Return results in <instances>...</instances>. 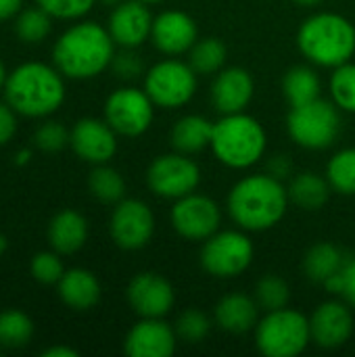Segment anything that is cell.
<instances>
[{"label": "cell", "mask_w": 355, "mask_h": 357, "mask_svg": "<svg viewBox=\"0 0 355 357\" xmlns=\"http://www.w3.org/2000/svg\"><path fill=\"white\" fill-rule=\"evenodd\" d=\"M115 46L107 27L94 21H82L65 29L54 42L52 61L65 77L90 79L111 67Z\"/></svg>", "instance_id": "obj_1"}, {"label": "cell", "mask_w": 355, "mask_h": 357, "mask_svg": "<svg viewBox=\"0 0 355 357\" xmlns=\"http://www.w3.org/2000/svg\"><path fill=\"white\" fill-rule=\"evenodd\" d=\"M289 190L270 174H253L239 180L228 195V211L239 228L264 232L274 228L287 213Z\"/></svg>", "instance_id": "obj_2"}, {"label": "cell", "mask_w": 355, "mask_h": 357, "mask_svg": "<svg viewBox=\"0 0 355 357\" xmlns=\"http://www.w3.org/2000/svg\"><path fill=\"white\" fill-rule=\"evenodd\" d=\"M56 67L29 61L15 67L4 84L6 102L25 117H48L65 100V82Z\"/></svg>", "instance_id": "obj_3"}, {"label": "cell", "mask_w": 355, "mask_h": 357, "mask_svg": "<svg viewBox=\"0 0 355 357\" xmlns=\"http://www.w3.org/2000/svg\"><path fill=\"white\" fill-rule=\"evenodd\" d=\"M301 54L314 65L335 69L349 63L355 52V27L337 13H316L297 31Z\"/></svg>", "instance_id": "obj_4"}, {"label": "cell", "mask_w": 355, "mask_h": 357, "mask_svg": "<svg viewBox=\"0 0 355 357\" xmlns=\"http://www.w3.org/2000/svg\"><path fill=\"white\" fill-rule=\"evenodd\" d=\"M266 144L264 126L243 111L224 115L213 123V138L209 149L226 167L247 169L264 157Z\"/></svg>", "instance_id": "obj_5"}, {"label": "cell", "mask_w": 355, "mask_h": 357, "mask_svg": "<svg viewBox=\"0 0 355 357\" xmlns=\"http://www.w3.org/2000/svg\"><path fill=\"white\" fill-rule=\"evenodd\" d=\"M312 343L310 318L297 310L268 312L255 326V345L268 357H295Z\"/></svg>", "instance_id": "obj_6"}, {"label": "cell", "mask_w": 355, "mask_h": 357, "mask_svg": "<svg viewBox=\"0 0 355 357\" xmlns=\"http://www.w3.org/2000/svg\"><path fill=\"white\" fill-rule=\"evenodd\" d=\"M341 109L322 96L299 107H291L287 117L289 136L303 149H328L341 132Z\"/></svg>", "instance_id": "obj_7"}, {"label": "cell", "mask_w": 355, "mask_h": 357, "mask_svg": "<svg viewBox=\"0 0 355 357\" xmlns=\"http://www.w3.org/2000/svg\"><path fill=\"white\" fill-rule=\"evenodd\" d=\"M253 241L241 230H218L203 243L201 266L213 278H236L253 261Z\"/></svg>", "instance_id": "obj_8"}, {"label": "cell", "mask_w": 355, "mask_h": 357, "mask_svg": "<svg viewBox=\"0 0 355 357\" xmlns=\"http://www.w3.org/2000/svg\"><path fill=\"white\" fill-rule=\"evenodd\" d=\"M197 71L190 63L178 59H165L153 65L144 75V90L155 102L163 109H180L188 105L197 92Z\"/></svg>", "instance_id": "obj_9"}, {"label": "cell", "mask_w": 355, "mask_h": 357, "mask_svg": "<svg viewBox=\"0 0 355 357\" xmlns=\"http://www.w3.org/2000/svg\"><path fill=\"white\" fill-rule=\"evenodd\" d=\"M146 184L157 197L178 201L199 188L201 169L184 153L159 155L146 169Z\"/></svg>", "instance_id": "obj_10"}, {"label": "cell", "mask_w": 355, "mask_h": 357, "mask_svg": "<svg viewBox=\"0 0 355 357\" xmlns=\"http://www.w3.org/2000/svg\"><path fill=\"white\" fill-rule=\"evenodd\" d=\"M155 117V102L146 90L138 88H119L109 94L105 102V119L119 134L128 138L142 136Z\"/></svg>", "instance_id": "obj_11"}, {"label": "cell", "mask_w": 355, "mask_h": 357, "mask_svg": "<svg viewBox=\"0 0 355 357\" xmlns=\"http://www.w3.org/2000/svg\"><path fill=\"white\" fill-rule=\"evenodd\" d=\"M220 224L222 211L211 197L190 192L172 207V226L186 241L205 243L220 230Z\"/></svg>", "instance_id": "obj_12"}, {"label": "cell", "mask_w": 355, "mask_h": 357, "mask_svg": "<svg viewBox=\"0 0 355 357\" xmlns=\"http://www.w3.org/2000/svg\"><path fill=\"white\" fill-rule=\"evenodd\" d=\"M111 238L126 251L146 247L155 234L153 209L140 199H121L111 213Z\"/></svg>", "instance_id": "obj_13"}, {"label": "cell", "mask_w": 355, "mask_h": 357, "mask_svg": "<svg viewBox=\"0 0 355 357\" xmlns=\"http://www.w3.org/2000/svg\"><path fill=\"white\" fill-rule=\"evenodd\" d=\"M128 303L140 318H165L174 303L176 291L172 282L155 272H142L128 284Z\"/></svg>", "instance_id": "obj_14"}, {"label": "cell", "mask_w": 355, "mask_h": 357, "mask_svg": "<svg viewBox=\"0 0 355 357\" xmlns=\"http://www.w3.org/2000/svg\"><path fill=\"white\" fill-rule=\"evenodd\" d=\"M69 144L82 161L92 165L109 163L117 153V132L107 119L84 117L71 128Z\"/></svg>", "instance_id": "obj_15"}, {"label": "cell", "mask_w": 355, "mask_h": 357, "mask_svg": "<svg viewBox=\"0 0 355 357\" xmlns=\"http://www.w3.org/2000/svg\"><path fill=\"white\" fill-rule=\"evenodd\" d=\"M155 17L149 4L140 0H123L113 6L109 17V33L113 42L121 48H138L151 38Z\"/></svg>", "instance_id": "obj_16"}, {"label": "cell", "mask_w": 355, "mask_h": 357, "mask_svg": "<svg viewBox=\"0 0 355 357\" xmlns=\"http://www.w3.org/2000/svg\"><path fill=\"white\" fill-rule=\"evenodd\" d=\"M312 341L322 349L343 347L354 335V314L352 305L343 301L322 303L310 318Z\"/></svg>", "instance_id": "obj_17"}, {"label": "cell", "mask_w": 355, "mask_h": 357, "mask_svg": "<svg viewBox=\"0 0 355 357\" xmlns=\"http://www.w3.org/2000/svg\"><path fill=\"white\" fill-rule=\"evenodd\" d=\"M176 328L163 318H142L126 337L123 351L130 357H169L178 345Z\"/></svg>", "instance_id": "obj_18"}, {"label": "cell", "mask_w": 355, "mask_h": 357, "mask_svg": "<svg viewBox=\"0 0 355 357\" xmlns=\"http://www.w3.org/2000/svg\"><path fill=\"white\" fill-rule=\"evenodd\" d=\"M151 40L163 54H184L199 40V27L184 10H163L153 21Z\"/></svg>", "instance_id": "obj_19"}, {"label": "cell", "mask_w": 355, "mask_h": 357, "mask_svg": "<svg viewBox=\"0 0 355 357\" xmlns=\"http://www.w3.org/2000/svg\"><path fill=\"white\" fill-rule=\"evenodd\" d=\"M255 94L253 75L243 67L222 69L211 86V105L222 115L243 113Z\"/></svg>", "instance_id": "obj_20"}, {"label": "cell", "mask_w": 355, "mask_h": 357, "mask_svg": "<svg viewBox=\"0 0 355 357\" xmlns=\"http://www.w3.org/2000/svg\"><path fill=\"white\" fill-rule=\"evenodd\" d=\"M257 312L259 305L253 297L245 293H230L216 303L213 322L230 335H245L257 326Z\"/></svg>", "instance_id": "obj_21"}, {"label": "cell", "mask_w": 355, "mask_h": 357, "mask_svg": "<svg viewBox=\"0 0 355 357\" xmlns=\"http://www.w3.org/2000/svg\"><path fill=\"white\" fill-rule=\"evenodd\" d=\"M61 301L75 310V312H88L100 301V282L98 278L86 270V268H71L65 270L63 278L56 282Z\"/></svg>", "instance_id": "obj_22"}, {"label": "cell", "mask_w": 355, "mask_h": 357, "mask_svg": "<svg viewBox=\"0 0 355 357\" xmlns=\"http://www.w3.org/2000/svg\"><path fill=\"white\" fill-rule=\"evenodd\" d=\"M88 241V222L80 211L63 209L48 224V243L59 255L77 253Z\"/></svg>", "instance_id": "obj_23"}, {"label": "cell", "mask_w": 355, "mask_h": 357, "mask_svg": "<svg viewBox=\"0 0 355 357\" xmlns=\"http://www.w3.org/2000/svg\"><path fill=\"white\" fill-rule=\"evenodd\" d=\"M213 123L203 115H186L176 121L172 130V144L178 153L195 155L211 146Z\"/></svg>", "instance_id": "obj_24"}, {"label": "cell", "mask_w": 355, "mask_h": 357, "mask_svg": "<svg viewBox=\"0 0 355 357\" xmlns=\"http://www.w3.org/2000/svg\"><path fill=\"white\" fill-rule=\"evenodd\" d=\"M345 264H347V257L341 247H337L333 243H318L305 253L303 272L312 282L324 284L328 278L343 272Z\"/></svg>", "instance_id": "obj_25"}, {"label": "cell", "mask_w": 355, "mask_h": 357, "mask_svg": "<svg viewBox=\"0 0 355 357\" xmlns=\"http://www.w3.org/2000/svg\"><path fill=\"white\" fill-rule=\"evenodd\" d=\"M331 190L333 188L326 178H322L314 172H303L291 180L289 199L305 211H316L326 205Z\"/></svg>", "instance_id": "obj_26"}, {"label": "cell", "mask_w": 355, "mask_h": 357, "mask_svg": "<svg viewBox=\"0 0 355 357\" xmlns=\"http://www.w3.org/2000/svg\"><path fill=\"white\" fill-rule=\"evenodd\" d=\"M320 90H322L320 77L312 67L295 65L282 77V92H285L287 100L291 102V107L308 105V102L320 98Z\"/></svg>", "instance_id": "obj_27"}, {"label": "cell", "mask_w": 355, "mask_h": 357, "mask_svg": "<svg viewBox=\"0 0 355 357\" xmlns=\"http://www.w3.org/2000/svg\"><path fill=\"white\" fill-rule=\"evenodd\" d=\"M88 188H90L92 197L105 205H117L126 197V182H123L121 174L117 169L109 167L107 163L94 165V169L90 172V178H88Z\"/></svg>", "instance_id": "obj_28"}, {"label": "cell", "mask_w": 355, "mask_h": 357, "mask_svg": "<svg viewBox=\"0 0 355 357\" xmlns=\"http://www.w3.org/2000/svg\"><path fill=\"white\" fill-rule=\"evenodd\" d=\"M228 48L220 38H203L197 40L190 48V67L199 75H213L220 73L226 65Z\"/></svg>", "instance_id": "obj_29"}, {"label": "cell", "mask_w": 355, "mask_h": 357, "mask_svg": "<svg viewBox=\"0 0 355 357\" xmlns=\"http://www.w3.org/2000/svg\"><path fill=\"white\" fill-rule=\"evenodd\" d=\"M326 180L333 190L345 197L355 195V149L339 151L326 165Z\"/></svg>", "instance_id": "obj_30"}, {"label": "cell", "mask_w": 355, "mask_h": 357, "mask_svg": "<svg viewBox=\"0 0 355 357\" xmlns=\"http://www.w3.org/2000/svg\"><path fill=\"white\" fill-rule=\"evenodd\" d=\"M33 322L27 314L19 310H6L0 314V345L2 347H23L31 341Z\"/></svg>", "instance_id": "obj_31"}, {"label": "cell", "mask_w": 355, "mask_h": 357, "mask_svg": "<svg viewBox=\"0 0 355 357\" xmlns=\"http://www.w3.org/2000/svg\"><path fill=\"white\" fill-rule=\"evenodd\" d=\"M50 21L52 17L46 10H42L38 4L33 8H23L15 19L17 38L27 44H38L50 33V27H52Z\"/></svg>", "instance_id": "obj_32"}, {"label": "cell", "mask_w": 355, "mask_h": 357, "mask_svg": "<svg viewBox=\"0 0 355 357\" xmlns=\"http://www.w3.org/2000/svg\"><path fill=\"white\" fill-rule=\"evenodd\" d=\"M255 301L266 312L282 310L291 301V289L285 278L276 274H266L264 278H259L255 287Z\"/></svg>", "instance_id": "obj_33"}, {"label": "cell", "mask_w": 355, "mask_h": 357, "mask_svg": "<svg viewBox=\"0 0 355 357\" xmlns=\"http://www.w3.org/2000/svg\"><path fill=\"white\" fill-rule=\"evenodd\" d=\"M333 102L347 113H355V63H343L335 67L331 75Z\"/></svg>", "instance_id": "obj_34"}, {"label": "cell", "mask_w": 355, "mask_h": 357, "mask_svg": "<svg viewBox=\"0 0 355 357\" xmlns=\"http://www.w3.org/2000/svg\"><path fill=\"white\" fill-rule=\"evenodd\" d=\"M176 335L180 341L197 345L201 341H205L211 333V318L207 314H203L201 310H186L178 316L176 324Z\"/></svg>", "instance_id": "obj_35"}, {"label": "cell", "mask_w": 355, "mask_h": 357, "mask_svg": "<svg viewBox=\"0 0 355 357\" xmlns=\"http://www.w3.org/2000/svg\"><path fill=\"white\" fill-rule=\"evenodd\" d=\"M29 268H31V276L42 284H56L65 274V266L54 249L36 253Z\"/></svg>", "instance_id": "obj_36"}, {"label": "cell", "mask_w": 355, "mask_h": 357, "mask_svg": "<svg viewBox=\"0 0 355 357\" xmlns=\"http://www.w3.org/2000/svg\"><path fill=\"white\" fill-rule=\"evenodd\" d=\"M69 138H71V132L59 121L42 123L33 134L36 146L44 153H59L61 149H65L69 144Z\"/></svg>", "instance_id": "obj_37"}, {"label": "cell", "mask_w": 355, "mask_h": 357, "mask_svg": "<svg viewBox=\"0 0 355 357\" xmlns=\"http://www.w3.org/2000/svg\"><path fill=\"white\" fill-rule=\"evenodd\" d=\"M96 0H36V4L46 10L52 19H80L92 10Z\"/></svg>", "instance_id": "obj_38"}, {"label": "cell", "mask_w": 355, "mask_h": 357, "mask_svg": "<svg viewBox=\"0 0 355 357\" xmlns=\"http://www.w3.org/2000/svg\"><path fill=\"white\" fill-rule=\"evenodd\" d=\"M134 48H123V52L115 54L111 61V67L117 77L121 79H134L142 73V61L132 52Z\"/></svg>", "instance_id": "obj_39"}, {"label": "cell", "mask_w": 355, "mask_h": 357, "mask_svg": "<svg viewBox=\"0 0 355 357\" xmlns=\"http://www.w3.org/2000/svg\"><path fill=\"white\" fill-rule=\"evenodd\" d=\"M17 132V111L8 102H0V146H4Z\"/></svg>", "instance_id": "obj_40"}, {"label": "cell", "mask_w": 355, "mask_h": 357, "mask_svg": "<svg viewBox=\"0 0 355 357\" xmlns=\"http://www.w3.org/2000/svg\"><path fill=\"white\" fill-rule=\"evenodd\" d=\"M343 291L341 297L345 299V303H349L352 307H355V257L347 259L345 268H343Z\"/></svg>", "instance_id": "obj_41"}, {"label": "cell", "mask_w": 355, "mask_h": 357, "mask_svg": "<svg viewBox=\"0 0 355 357\" xmlns=\"http://www.w3.org/2000/svg\"><path fill=\"white\" fill-rule=\"evenodd\" d=\"M268 174L274 176L276 180H285L293 174V163L287 155H274L270 161H268Z\"/></svg>", "instance_id": "obj_42"}, {"label": "cell", "mask_w": 355, "mask_h": 357, "mask_svg": "<svg viewBox=\"0 0 355 357\" xmlns=\"http://www.w3.org/2000/svg\"><path fill=\"white\" fill-rule=\"evenodd\" d=\"M23 10V0H0V21L13 19Z\"/></svg>", "instance_id": "obj_43"}, {"label": "cell", "mask_w": 355, "mask_h": 357, "mask_svg": "<svg viewBox=\"0 0 355 357\" xmlns=\"http://www.w3.org/2000/svg\"><path fill=\"white\" fill-rule=\"evenodd\" d=\"M44 357H77V351L71 347H63V345H54L46 351H42Z\"/></svg>", "instance_id": "obj_44"}, {"label": "cell", "mask_w": 355, "mask_h": 357, "mask_svg": "<svg viewBox=\"0 0 355 357\" xmlns=\"http://www.w3.org/2000/svg\"><path fill=\"white\" fill-rule=\"evenodd\" d=\"M295 4H299V6H308V8H312V6H318L320 2H324V0H293Z\"/></svg>", "instance_id": "obj_45"}, {"label": "cell", "mask_w": 355, "mask_h": 357, "mask_svg": "<svg viewBox=\"0 0 355 357\" xmlns=\"http://www.w3.org/2000/svg\"><path fill=\"white\" fill-rule=\"evenodd\" d=\"M6 77H8V71L4 67V63L0 61V90H4V84H6Z\"/></svg>", "instance_id": "obj_46"}, {"label": "cell", "mask_w": 355, "mask_h": 357, "mask_svg": "<svg viewBox=\"0 0 355 357\" xmlns=\"http://www.w3.org/2000/svg\"><path fill=\"white\" fill-rule=\"evenodd\" d=\"M29 157H31V153H29V151H19V155H17V163H19V165H23V163H27V161H29Z\"/></svg>", "instance_id": "obj_47"}, {"label": "cell", "mask_w": 355, "mask_h": 357, "mask_svg": "<svg viewBox=\"0 0 355 357\" xmlns=\"http://www.w3.org/2000/svg\"><path fill=\"white\" fill-rule=\"evenodd\" d=\"M6 249H8V241H6V236H4V234L0 232V255H2V253H4Z\"/></svg>", "instance_id": "obj_48"}, {"label": "cell", "mask_w": 355, "mask_h": 357, "mask_svg": "<svg viewBox=\"0 0 355 357\" xmlns=\"http://www.w3.org/2000/svg\"><path fill=\"white\" fill-rule=\"evenodd\" d=\"M98 2H103V4H107V6H117V4L123 2V0H98Z\"/></svg>", "instance_id": "obj_49"}, {"label": "cell", "mask_w": 355, "mask_h": 357, "mask_svg": "<svg viewBox=\"0 0 355 357\" xmlns=\"http://www.w3.org/2000/svg\"><path fill=\"white\" fill-rule=\"evenodd\" d=\"M140 2H144V4H155V2H163V0H140Z\"/></svg>", "instance_id": "obj_50"}]
</instances>
